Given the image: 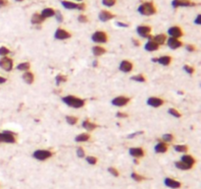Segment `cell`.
I'll use <instances>...</instances> for the list:
<instances>
[{
	"instance_id": "6da1fadb",
	"label": "cell",
	"mask_w": 201,
	"mask_h": 189,
	"mask_svg": "<svg viewBox=\"0 0 201 189\" xmlns=\"http://www.w3.org/2000/svg\"><path fill=\"white\" fill-rule=\"evenodd\" d=\"M63 103H66L67 106L74 107V109H80L85 106V100L80 97H75V96H66L62 99Z\"/></svg>"
},
{
	"instance_id": "7a4b0ae2",
	"label": "cell",
	"mask_w": 201,
	"mask_h": 189,
	"mask_svg": "<svg viewBox=\"0 0 201 189\" xmlns=\"http://www.w3.org/2000/svg\"><path fill=\"white\" fill-rule=\"evenodd\" d=\"M137 11H138L141 15L151 16L156 13V7L154 6L152 2H144L139 6L138 9H137Z\"/></svg>"
},
{
	"instance_id": "3957f363",
	"label": "cell",
	"mask_w": 201,
	"mask_h": 189,
	"mask_svg": "<svg viewBox=\"0 0 201 189\" xmlns=\"http://www.w3.org/2000/svg\"><path fill=\"white\" fill-rule=\"evenodd\" d=\"M17 142L15 134L12 131L5 130L0 132V143H6V144H15Z\"/></svg>"
},
{
	"instance_id": "277c9868",
	"label": "cell",
	"mask_w": 201,
	"mask_h": 189,
	"mask_svg": "<svg viewBox=\"0 0 201 189\" xmlns=\"http://www.w3.org/2000/svg\"><path fill=\"white\" fill-rule=\"evenodd\" d=\"M53 156L52 152H50L48 150H36L35 153L32 154V157L35 158V160L38 161H45L48 160Z\"/></svg>"
},
{
	"instance_id": "5b68a950",
	"label": "cell",
	"mask_w": 201,
	"mask_h": 189,
	"mask_svg": "<svg viewBox=\"0 0 201 189\" xmlns=\"http://www.w3.org/2000/svg\"><path fill=\"white\" fill-rule=\"evenodd\" d=\"M13 66H14V62H13V59L10 58V57L4 56L0 59V68H2L3 70L10 72L13 69Z\"/></svg>"
},
{
	"instance_id": "8992f818",
	"label": "cell",
	"mask_w": 201,
	"mask_h": 189,
	"mask_svg": "<svg viewBox=\"0 0 201 189\" xmlns=\"http://www.w3.org/2000/svg\"><path fill=\"white\" fill-rule=\"evenodd\" d=\"M92 40L97 43H105L108 40V36L106 35V33L102 31H97L92 35L91 36Z\"/></svg>"
},
{
	"instance_id": "52a82bcc",
	"label": "cell",
	"mask_w": 201,
	"mask_h": 189,
	"mask_svg": "<svg viewBox=\"0 0 201 189\" xmlns=\"http://www.w3.org/2000/svg\"><path fill=\"white\" fill-rule=\"evenodd\" d=\"M196 4L190 0H173L172 6L174 8L177 7H190V6H195Z\"/></svg>"
},
{
	"instance_id": "ba28073f",
	"label": "cell",
	"mask_w": 201,
	"mask_h": 189,
	"mask_svg": "<svg viewBox=\"0 0 201 189\" xmlns=\"http://www.w3.org/2000/svg\"><path fill=\"white\" fill-rule=\"evenodd\" d=\"M130 99L128 97L120 96V97H115V99H113L112 104L113 106H126V104H128L130 103Z\"/></svg>"
},
{
	"instance_id": "9c48e42d",
	"label": "cell",
	"mask_w": 201,
	"mask_h": 189,
	"mask_svg": "<svg viewBox=\"0 0 201 189\" xmlns=\"http://www.w3.org/2000/svg\"><path fill=\"white\" fill-rule=\"evenodd\" d=\"M55 39H60V40H64V39H70L71 38V33L69 32H67L66 30L64 29H57L56 32H55Z\"/></svg>"
},
{
	"instance_id": "30bf717a",
	"label": "cell",
	"mask_w": 201,
	"mask_h": 189,
	"mask_svg": "<svg viewBox=\"0 0 201 189\" xmlns=\"http://www.w3.org/2000/svg\"><path fill=\"white\" fill-rule=\"evenodd\" d=\"M168 33L170 35L171 38H175V39H179L180 36H183V30L180 29V27H177V26L171 27V28L168 30Z\"/></svg>"
},
{
	"instance_id": "8fae6325",
	"label": "cell",
	"mask_w": 201,
	"mask_h": 189,
	"mask_svg": "<svg viewBox=\"0 0 201 189\" xmlns=\"http://www.w3.org/2000/svg\"><path fill=\"white\" fill-rule=\"evenodd\" d=\"M136 32L142 38H148L151 33V28L149 26H138L136 28Z\"/></svg>"
},
{
	"instance_id": "7c38bea8",
	"label": "cell",
	"mask_w": 201,
	"mask_h": 189,
	"mask_svg": "<svg viewBox=\"0 0 201 189\" xmlns=\"http://www.w3.org/2000/svg\"><path fill=\"white\" fill-rule=\"evenodd\" d=\"M129 153H130V156H132L133 158H140L144 157V151H143L142 148H139V147L130 148Z\"/></svg>"
},
{
	"instance_id": "4fadbf2b",
	"label": "cell",
	"mask_w": 201,
	"mask_h": 189,
	"mask_svg": "<svg viewBox=\"0 0 201 189\" xmlns=\"http://www.w3.org/2000/svg\"><path fill=\"white\" fill-rule=\"evenodd\" d=\"M147 104L150 106H152V107H159V106L164 104V100L162 99H160V97H151L147 100Z\"/></svg>"
},
{
	"instance_id": "5bb4252c",
	"label": "cell",
	"mask_w": 201,
	"mask_h": 189,
	"mask_svg": "<svg viewBox=\"0 0 201 189\" xmlns=\"http://www.w3.org/2000/svg\"><path fill=\"white\" fill-rule=\"evenodd\" d=\"M167 45L170 47V48L172 49H177V48H180V46L183 45V42L179 40V39H175V38H170L167 40Z\"/></svg>"
},
{
	"instance_id": "9a60e30c",
	"label": "cell",
	"mask_w": 201,
	"mask_h": 189,
	"mask_svg": "<svg viewBox=\"0 0 201 189\" xmlns=\"http://www.w3.org/2000/svg\"><path fill=\"white\" fill-rule=\"evenodd\" d=\"M133 63L130 61H129V60H123L120 64V70L123 71V72H125V73L130 72V71L133 70Z\"/></svg>"
},
{
	"instance_id": "2e32d148",
	"label": "cell",
	"mask_w": 201,
	"mask_h": 189,
	"mask_svg": "<svg viewBox=\"0 0 201 189\" xmlns=\"http://www.w3.org/2000/svg\"><path fill=\"white\" fill-rule=\"evenodd\" d=\"M164 183L167 187H170V188H174V189H177V188H180L182 186V183H180V181H177L175 179H173V178H166L165 180H164Z\"/></svg>"
},
{
	"instance_id": "e0dca14e",
	"label": "cell",
	"mask_w": 201,
	"mask_h": 189,
	"mask_svg": "<svg viewBox=\"0 0 201 189\" xmlns=\"http://www.w3.org/2000/svg\"><path fill=\"white\" fill-rule=\"evenodd\" d=\"M99 20L102 22H107L109 21V20H112L114 17H115V15L112 14L111 12L109 11H106V10H103V11H101L99 13Z\"/></svg>"
},
{
	"instance_id": "ac0fdd59",
	"label": "cell",
	"mask_w": 201,
	"mask_h": 189,
	"mask_svg": "<svg viewBox=\"0 0 201 189\" xmlns=\"http://www.w3.org/2000/svg\"><path fill=\"white\" fill-rule=\"evenodd\" d=\"M147 39H149V40H153V42H156L158 45H163V43L166 42V36L163 35V33H160V35H157V36H149Z\"/></svg>"
},
{
	"instance_id": "d6986e66",
	"label": "cell",
	"mask_w": 201,
	"mask_h": 189,
	"mask_svg": "<svg viewBox=\"0 0 201 189\" xmlns=\"http://www.w3.org/2000/svg\"><path fill=\"white\" fill-rule=\"evenodd\" d=\"M168 145H167L165 142H160L155 146L154 148V150H155L156 153H159V154H163V153H166L167 151H168Z\"/></svg>"
},
{
	"instance_id": "ffe728a7",
	"label": "cell",
	"mask_w": 201,
	"mask_h": 189,
	"mask_svg": "<svg viewBox=\"0 0 201 189\" xmlns=\"http://www.w3.org/2000/svg\"><path fill=\"white\" fill-rule=\"evenodd\" d=\"M40 15H41V17L44 20L47 19V18H51V17H53L55 15V10L52 9V8H45L41 11Z\"/></svg>"
},
{
	"instance_id": "44dd1931",
	"label": "cell",
	"mask_w": 201,
	"mask_h": 189,
	"mask_svg": "<svg viewBox=\"0 0 201 189\" xmlns=\"http://www.w3.org/2000/svg\"><path fill=\"white\" fill-rule=\"evenodd\" d=\"M180 161H183V163L186 164L187 165H189L190 167H192L194 164H195V160L192 158V156H190V155H183L180 158Z\"/></svg>"
},
{
	"instance_id": "7402d4cb",
	"label": "cell",
	"mask_w": 201,
	"mask_h": 189,
	"mask_svg": "<svg viewBox=\"0 0 201 189\" xmlns=\"http://www.w3.org/2000/svg\"><path fill=\"white\" fill-rule=\"evenodd\" d=\"M23 80H24L27 84L31 85V84L33 83V81H35V75H33L32 72H29V71H27V72L23 74Z\"/></svg>"
},
{
	"instance_id": "603a6c76",
	"label": "cell",
	"mask_w": 201,
	"mask_h": 189,
	"mask_svg": "<svg viewBox=\"0 0 201 189\" xmlns=\"http://www.w3.org/2000/svg\"><path fill=\"white\" fill-rule=\"evenodd\" d=\"M156 62L160 63L161 65H164V66H168L172 62V57L171 56H168V55H165V56H161L159 58H157Z\"/></svg>"
},
{
	"instance_id": "cb8c5ba5",
	"label": "cell",
	"mask_w": 201,
	"mask_h": 189,
	"mask_svg": "<svg viewBox=\"0 0 201 189\" xmlns=\"http://www.w3.org/2000/svg\"><path fill=\"white\" fill-rule=\"evenodd\" d=\"M82 127L88 131H93L97 128V124L91 122V121H89L88 119H86L85 121H82Z\"/></svg>"
},
{
	"instance_id": "d4e9b609",
	"label": "cell",
	"mask_w": 201,
	"mask_h": 189,
	"mask_svg": "<svg viewBox=\"0 0 201 189\" xmlns=\"http://www.w3.org/2000/svg\"><path fill=\"white\" fill-rule=\"evenodd\" d=\"M144 48L147 51H155V50L159 49V45H157L156 42H154L153 40H149V42H147L145 43Z\"/></svg>"
},
{
	"instance_id": "484cf974",
	"label": "cell",
	"mask_w": 201,
	"mask_h": 189,
	"mask_svg": "<svg viewBox=\"0 0 201 189\" xmlns=\"http://www.w3.org/2000/svg\"><path fill=\"white\" fill-rule=\"evenodd\" d=\"M92 52L94 56H101L104 54V53H106V49L100 45H95L92 47Z\"/></svg>"
},
{
	"instance_id": "4316f807",
	"label": "cell",
	"mask_w": 201,
	"mask_h": 189,
	"mask_svg": "<svg viewBox=\"0 0 201 189\" xmlns=\"http://www.w3.org/2000/svg\"><path fill=\"white\" fill-rule=\"evenodd\" d=\"M89 139H90V135L88 134V133H82V134L78 135V136L75 138L76 142H79V143H82V142H88Z\"/></svg>"
},
{
	"instance_id": "83f0119b",
	"label": "cell",
	"mask_w": 201,
	"mask_h": 189,
	"mask_svg": "<svg viewBox=\"0 0 201 189\" xmlns=\"http://www.w3.org/2000/svg\"><path fill=\"white\" fill-rule=\"evenodd\" d=\"M43 21H44V19H43L41 15L38 14V13H35L32 17V23L33 25H39V24H41Z\"/></svg>"
},
{
	"instance_id": "f1b7e54d",
	"label": "cell",
	"mask_w": 201,
	"mask_h": 189,
	"mask_svg": "<svg viewBox=\"0 0 201 189\" xmlns=\"http://www.w3.org/2000/svg\"><path fill=\"white\" fill-rule=\"evenodd\" d=\"M62 5L64 6L66 9H69V10H74V9H78V5L77 3H74V2H71V1H62Z\"/></svg>"
},
{
	"instance_id": "f546056e",
	"label": "cell",
	"mask_w": 201,
	"mask_h": 189,
	"mask_svg": "<svg viewBox=\"0 0 201 189\" xmlns=\"http://www.w3.org/2000/svg\"><path fill=\"white\" fill-rule=\"evenodd\" d=\"M29 68H31V64H29V62H23V63H20L18 66H17V69H18L19 71H25V72H27V71H29Z\"/></svg>"
},
{
	"instance_id": "4dcf8cb0",
	"label": "cell",
	"mask_w": 201,
	"mask_h": 189,
	"mask_svg": "<svg viewBox=\"0 0 201 189\" xmlns=\"http://www.w3.org/2000/svg\"><path fill=\"white\" fill-rule=\"evenodd\" d=\"M175 165H176L177 168H179V170H190V168H192V167H190L189 165H187L186 164L183 163L182 161H176Z\"/></svg>"
},
{
	"instance_id": "1f68e13d",
	"label": "cell",
	"mask_w": 201,
	"mask_h": 189,
	"mask_svg": "<svg viewBox=\"0 0 201 189\" xmlns=\"http://www.w3.org/2000/svg\"><path fill=\"white\" fill-rule=\"evenodd\" d=\"M174 148H175V150L177 152H179V153H186L187 150H188V147H187L186 145H176Z\"/></svg>"
},
{
	"instance_id": "d6a6232c",
	"label": "cell",
	"mask_w": 201,
	"mask_h": 189,
	"mask_svg": "<svg viewBox=\"0 0 201 189\" xmlns=\"http://www.w3.org/2000/svg\"><path fill=\"white\" fill-rule=\"evenodd\" d=\"M133 81H135V82H139V83H143V82H145L146 81V79H145V77L142 75V74H138V75H135V76H133L132 78Z\"/></svg>"
},
{
	"instance_id": "836d02e7",
	"label": "cell",
	"mask_w": 201,
	"mask_h": 189,
	"mask_svg": "<svg viewBox=\"0 0 201 189\" xmlns=\"http://www.w3.org/2000/svg\"><path fill=\"white\" fill-rule=\"evenodd\" d=\"M66 121H67V123L70 124V125H75V124L78 122V118L76 116H73V115H68V116H66Z\"/></svg>"
},
{
	"instance_id": "e575fe53",
	"label": "cell",
	"mask_w": 201,
	"mask_h": 189,
	"mask_svg": "<svg viewBox=\"0 0 201 189\" xmlns=\"http://www.w3.org/2000/svg\"><path fill=\"white\" fill-rule=\"evenodd\" d=\"M130 176H132V178H133V180H135V181H137V182L143 181V180L145 179V177H144V176H142V175H140V174L136 173H133Z\"/></svg>"
},
{
	"instance_id": "d590c367",
	"label": "cell",
	"mask_w": 201,
	"mask_h": 189,
	"mask_svg": "<svg viewBox=\"0 0 201 189\" xmlns=\"http://www.w3.org/2000/svg\"><path fill=\"white\" fill-rule=\"evenodd\" d=\"M162 139L164 142H166V143H171V142L174 141V135L173 134H164L162 136Z\"/></svg>"
},
{
	"instance_id": "8d00e7d4",
	"label": "cell",
	"mask_w": 201,
	"mask_h": 189,
	"mask_svg": "<svg viewBox=\"0 0 201 189\" xmlns=\"http://www.w3.org/2000/svg\"><path fill=\"white\" fill-rule=\"evenodd\" d=\"M67 81V77L65 75H61V74H59V75L56 76V84L57 85H60L61 83H64Z\"/></svg>"
},
{
	"instance_id": "74e56055",
	"label": "cell",
	"mask_w": 201,
	"mask_h": 189,
	"mask_svg": "<svg viewBox=\"0 0 201 189\" xmlns=\"http://www.w3.org/2000/svg\"><path fill=\"white\" fill-rule=\"evenodd\" d=\"M10 53V49L7 48V47L5 46H1L0 47V56L4 57V56H7Z\"/></svg>"
},
{
	"instance_id": "f35d334b",
	"label": "cell",
	"mask_w": 201,
	"mask_h": 189,
	"mask_svg": "<svg viewBox=\"0 0 201 189\" xmlns=\"http://www.w3.org/2000/svg\"><path fill=\"white\" fill-rule=\"evenodd\" d=\"M168 112H169L172 116L177 117V118H180V116H182V114H180V113L179 112V111H177V109H169Z\"/></svg>"
},
{
	"instance_id": "ab89813d",
	"label": "cell",
	"mask_w": 201,
	"mask_h": 189,
	"mask_svg": "<svg viewBox=\"0 0 201 189\" xmlns=\"http://www.w3.org/2000/svg\"><path fill=\"white\" fill-rule=\"evenodd\" d=\"M102 4L107 7H112L116 4V0H102Z\"/></svg>"
},
{
	"instance_id": "60d3db41",
	"label": "cell",
	"mask_w": 201,
	"mask_h": 189,
	"mask_svg": "<svg viewBox=\"0 0 201 189\" xmlns=\"http://www.w3.org/2000/svg\"><path fill=\"white\" fill-rule=\"evenodd\" d=\"M86 161H88V164H96L97 163V158L95 157H92V156H89V157H86Z\"/></svg>"
},
{
	"instance_id": "b9f144b4",
	"label": "cell",
	"mask_w": 201,
	"mask_h": 189,
	"mask_svg": "<svg viewBox=\"0 0 201 189\" xmlns=\"http://www.w3.org/2000/svg\"><path fill=\"white\" fill-rule=\"evenodd\" d=\"M77 156L79 158H85V150H83L82 147H79L78 150H77Z\"/></svg>"
},
{
	"instance_id": "7bdbcfd3",
	"label": "cell",
	"mask_w": 201,
	"mask_h": 189,
	"mask_svg": "<svg viewBox=\"0 0 201 189\" xmlns=\"http://www.w3.org/2000/svg\"><path fill=\"white\" fill-rule=\"evenodd\" d=\"M183 69H185V71L186 73L190 74V75H192V74L194 73V68L192 66H189V65H185L183 66Z\"/></svg>"
},
{
	"instance_id": "ee69618b",
	"label": "cell",
	"mask_w": 201,
	"mask_h": 189,
	"mask_svg": "<svg viewBox=\"0 0 201 189\" xmlns=\"http://www.w3.org/2000/svg\"><path fill=\"white\" fill-rule=\"evenodd\" d=\"M108 171H109V173H111L112 175H114V176H116V177H117V176H119V174H120V173H119V171H118V170H117V168H115V167H112L108 168Z\"/></svg>"
},
{
	"instance_id": "f6af8a7d",
	"label": "cell",
	"mask_w": 201,
	"mask_h": 189,
	"mask_svg": "<svg viewBox=\"0 0 201 189\" xmlns=\"http://www.w3.org/2000/svg\"><path fill=\"white\" fill-rule=\"evenodd\" d=\"M54 16L56 17V20L59 23H62L63 22V16H62V14L59 11H55V15Z\"/></svg>"
},
{
	"instance_id": "bcb514c9",
	"label": "cell",
	"mask_w": 201,
	"mask_h": 189,
	"mask_svg": "<svg viewBox=\"0 0 201 189\" xmlns=\"http://www.w3.org/2000/svg\"><path fill=\"white\" fill-rule=\"evenodd\" d=\"M78 20H79V22H80V23H86V22L88 21V17L85 16V15H80V16H79V18H78Z\"/></svg>"
},
{
	"instance_id": "7dc6e473",
	"label": "cell",
	"mask_w": 201,
	"mask_h": 189,
	"mask_svg": "<svg viewBox=\"0 0 201 189\" xmlns=\"http://www.w3.org/2000/svg\"><path fill=\"white\" fill-rule=\"evenodd\" d=\"M186 50L187 51H189V52H192V51H194V50H195V46L194 45H186Z\"/></svg>"
},
{
	"instance_id": "c3c4849f",
	"label": "cell",
	"mask_w": 201,
	"mask_h": 189,
	"mask_svg": "<svg viewBox=\"0 0 201 189\" xmlns=\"http://www.w3.org/2000/svg\"><path fill=\"white\" fill-rule=\"evenodd\" d=\"M117 117H120V118H126V117H128V114L119 111V112H117Z\"/></svg>"
},
{
	"instance_id": "681fc988",
	"label": "cell",
	"mask_w": 201,
	"mask_h": 189,
	"mask_svg": "<svg viewBox=\"0 0 201 189\" xmlns=\"http://www.w3.org/2000/svg\"><path fill=\"white\" fill-rule=\"evenodd\" d=\"M194 24H196V25H200L201 24V15H198L196 17V19L194 20Z\"/></svg>"
},
{
	"instance_id": "f907efd6",
	"label": "cell",
	"mask_w": 201,
	"mask_h": 189,
	"mask_svg": "<svg viewBox=\"0 0 201 189\" xmlns=\"http://www.w3.org/2000/svg\"><path fill=\"white\" fill-rule=\"evenodd\" d=\"M117 26H119V27H123V28H128V27H129L128 24L121 23V22H117Z\"/></svg>"
},
{
	"instance_id": "816d5d0a",
	"label": "cell",
	"mask_w": 201,
	"mask_h": 189,
	"mask_svg": "<svg viewBox=\"0 0 201 189\" xmlns=\"http://www.w3.org/2000/svg\"><path fill=\"white\" fill-rule=\"evenodd\" d=\"M85 9V5L83 4V3H80L78 5V10H80V11H82V10Z\"/></svg>"
},
{
	"instance_id": "f5cc1de1",
	"label": "cell",
	"mask_w": 201,
	"mask_h": 189,
	"mask_svg": "<svg viewBox=\"0 0 201 189\" xmlns=\"http://www.w3.org/2000/svg\"><path fill=\"white\" fill-rule=\"evenodd\" d=\"M142 132H135V133H133V134H130L129 136H128V138H133V137H135L136 135H138V134H141Z\"/></svg>"
},
{
	"instance_id": "db71d44e",
	"label": "cell",
	"mask_w": 201,
	"mask_h": 189,
	"mask_svg": "<svg viewBox=\"0 0 201 189\" xmlns=\"http://www.w3.org/2000/svg\"><path fill=\"white\" fill-rule=\"evenodd\" d=\"M133 45H135V46H139V45H140V42H138V40H137V39H133Z\"/></svg>"
},
{
	"instance_id": "11a10c76",
	"label": "cell",
	"mask_w": 201,
	"mask_h": 189,
	"mask_svg": "<svg viewBox=\"0 0 201 189\" xmlns=\"http://www.w3.org/2000/svg\"><path fill=\"white\" fill-rule=\"evenodd\" d=\"M7 4V0H0V6H4Z\"/></svg>"
},
{
	"instance_id": "9f6ffc18",
	"label": "cell",
	"mask_w": 201,
	"mask_h": 189,
	"mask_svg": "<svg viewBox=\"0 0 201 189\" xmlns=\"http://www.w3.org/2000/svg\"><path fill=\"white\" fill-rule=\"evenodd\" d=\"M6 81H7V80H6V78H4V77H1V76H0V84H4V83L6 82Z\"/></svg>"
},
{
	"instance_id": "6f0895ef",
	"label": "cell",
	"mask_w": 201,
	"mask_h": 189,
	"mask_svg": "<svg viewBox=\"0 0 201 189\" xmlns=\"http://www.w3.org/2000/svg\"><path fill=\"white\" fill-rule=\"evenodd\" d=\"M97 64H98V62H97V60H94V62H93L92 65L95 67V66H97Z\"/></svg>"
},
{
	"instance_id": "680465c9",
	"label": "cell",
	"mask_w": 201,
	"mask_h": 189,
	"mask_svg": "<svg viewBox=\"0 0 201 189\" xmlns=\"http://www.w3.org/2000/svg\"><path fill=\"white\" fill-rule=\"evenodd\" d=\"M16 1H18V2H20V1H23V0H16Z\"/></svg>"
},
{
	"instance_id": "91938a15",
	"label": "cell",
	"mask_w": 201,
	"mask_h": 189,
	"mask_svg": "<svg viewBox=\"0 0 201 189\" xmlns=\"http://www.w3.org/2000/svg\"><path fill=\"white\" fill-rule=\"evenodd\" d=\"M77 1H82V0H77Z\"/></svg>"
}]
</instances>
